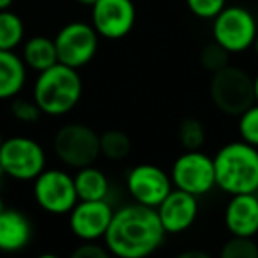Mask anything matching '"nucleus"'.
I'll list each match as a JSON object with an SVG mask.
<instances>
[{
	"instance_id": "obj_12",
	"label": "nucleus",
	"mask_w": 258,
	"mask_h": 258,
	"mask_svg": "<svg viewBox=\"0 0 258 258\" xmlns=\"http://www.w3.org/2000/svg\"><path fill=\"white\" fill-rule=\"evenodd\" d=\"M125 187L137 204L156 209L173 189L170 173L156 165H137L127 172Z\"/></svg>"
},
{
	"instance_id": "obj_28",
	"label": "nucleus",
	"mask_w": 258,
	"mask_h": 258,
	"mask_svg": "<svg viewBox=\"0 0 258 258\" xmlns=\"http://www.w3.org/2000/svg\"><path fill=\"white\" fill-rule=\"evenodd\" d=\"M110 251L104 244H97V240H82L78 247L73 251V258H108Z\"/></svg>"
},
{
	"instance_id": "obj_10",
	"label": "nucleus",
	"mask_w": 258,
	"mask_h": 258,
	"mask_svg": "<svg viewBox=\"0 0 258 258\" xmlns=\"http://www.w3.org/2000/svg\"><path fill=\"white\" fill-rule=\"evenodd\" d=\"M34 198L37 205L50 214H69L78 202L75 179L64 170L44 168L34 179Z\"/></svg>"
},
{
	"instance_id": "obj_3",
	"label": "nucleus",
	"mask_w": 258,
	"mask_h": 258,
	"mask_svg": "<svg viewBox=\"0 0 258 258\" xmlns=\"http://www.w3.org/2000/svg\"><path fill=\"white\" fill-rule=\"evenodd\" d=\"M83 94V82L78 69L66 64H53L39 73L34 83V101L41 111L51 117L66 115L76 108Z\"/></svg>"
},
{
	"instance_id": "obj_11",
	"label": "nucleus",
	"mask_w": 258,
	"mask_h": 258,
	"mask_svg": "<svg viewBox=\"0 0 258 258\" xmlns=\"http://www.w3.org/2000/svg\"><path fill=\"white\" fill-rule=\"evenodd\" d=\"M94 30L104 39H122L137 23V8L133 0H97L90 8Z\"/></svg>"
},
{
	"instance_id": "obj_22",
	"label": "nucleus",
	"mask_w": 258,
	"mask_h": 258,
	"mask_svg": "<svg viewBox=\"0 0 258 258\" xmlns=\"http://www.w3.org/2000/svg\"><path fill=\"white\" fill-rule=\"evenodd\" d=\"M179 140L186 151H197L205 144V125L198 118L187 117L179 125Z\"/></svg>"
},
{
	"instance_id": "obj_18",
	"label": "nucleus",
	"mask_w": 258,
	"mask_h": 258,
	"mask_svg": "<svg viewBox=\"0 0 258 258\" xmlns=\"http://www.w3.org/2000/svg\"><path fill=\"white\" fill-rule=\"evenodd\" d=\"M73 179L78 200H106L110 193V180L94 165L78 168Z\"/></svg>"
},
{
	"instance_id": "obj_34",
	"label": "nucleus",
	"mask_w": 258,
	"mask_h": 258,
	"mask_svg": "<svg viewBox=\"0 0 258 258\" xmlns=\"http://www.w3.org/2000/svg\"><path fill=\"white\" fill-rule=\"evenodd\" d=\"M4 200H2V198H0V212H2V211H4Z\"/></svg>"
},
{
	"instance_id": "obj_21",
	"label": "nucleus",
	"mask_w": 258,
	"mask_h": 258,
	"mask_svg": "<svg viewBox=\"0 0 258 258\" xmlns=\"http://www.w3.org/2000/svg\"><path fill=\"white\" fill-rule=\"evenodd\" d=\"M99 152L110 161H122L131 152V140L120 129H110L99 135Z\"/></svg>"
},
{
	"instance_id": "obj_31",
	"label": "nucleus",
	"mask_w": 258,
	"mask_h": 258,
	"mask_svg": "<svg viewBox=\"0 0 258 258\" xmlns=\"http://www.w3.org/2000/svg\"><path fill=\"white\" fill-rule=\"evenodd\" d=\"M13 2H15V0H0V11H6V9H11Z\"/></svg>"
},
{
	"instance_id": "obj_15",
	"label": "nucleus",
	"mask_w": 258,
	"mask_h": 258,
	"mask_svg": "<svg viewBox=\"0 0 258 258\" xmlns=\"http://www.w3.org/2000/svg\"><path fill=\"white\" fill-rule=\"evenodd\" d=\"M225 207V226L230 235L254 237L258 233V195L240 193L230 195Z\"/></svg>"
},
{
	"instance_id": "obj_30",
	"label": "nucleus",
	"mask_w": 258,
	"mask_h": 258,
	"mask_svg": "<svg viewBox=\"0 0 258 258\" xmlns=\"http://www.w3.org/2000/svg\"><path fill=\"white\" fill-rule=\"evenodd\" d=\"M253 92H254V103H258V73L253 76Z\"/></svg>"
},
{
	"instance_id": "obj_20",
	"label": "nucleus",
	"mask_w": 258,
	"mask_h": 258,
	"mask_svg": "<svg viewBox=\"0 0 258 258\" xmlns=\"http://www.w3.org/2000/svg\"><path fill=\"white\" fill-rule=\"evenodd\" d=\"M25 25L16 13L0 11V50H16L23 43Z\"/></svg>"
},
{
	"instance_id": "obj_16",
	"label": "nucleus",
	"mask_w": 258,
	"mask_h": 258,
	"mask_svg": "<svg viewBox=\"0 0 258 258\" xmlns=\"http://www.w3.org/2000/svg\"><path fill=\"white\" fill-rule=\"evenodd\" d=\"M32 239V223L23 212L4 209L0 212V251L16 253L29 246Z\"/></svg>"
},
{
	"instance_id": "obj_5",
	"label": "nucleus",
	"mask_w": 258,
	"mask_h": 258,
	"mask_svg": "<svg viewBox=\"0 0 258 258\" xmlns=\"http://www.w3.org/2000/svg\"><path fill=\"white\" fill-rule=\"evenodd\" d=\"M258 34L256 18L242 6H225L212 22V37L230 55L253 48Z\"/></svg>"
},
{
	"instance_id": "obj_29",
	"label": "nucleus",
	"mask_w": 258,
	"mask_h": 258,
	"mask_svg": "<svg viewBox=\"0 0 258 258\" xmlns=\"http://www.w3.org/2000/svg\"><path fill=\"white\" fill-rule=\"evenodd\" d=\"M180 258H209V254L204 251H186V253H180Z\"/></svg>"
},
{
	"instance_id": "obj_13",
	"label": "nucleus",
	"mask_w": 258,
	"mask_h": 258,
	"mask_svg": "<svg viewBox=\"0 0 258 258\" xmlns=\"http://www.w3.org/2000/svg\"><path fill=\"white\" fill-rule=\"evenodd\" d=\"M113 207L106 200H78L69 211V230L80 240H99L110 226Z\"/></svg>"
},
{
	"instance_id": "obj_33",
	"label": "nucleus",
	"mask_w": 258,
	"mask_h": 258,
	"mask_svg": "<svg viewBox=\"0 0 258 258\" xmlns=\"http://www.w3.org/2000/svg\"><path fill=\"white\" fill-rule=\"evenodd\" d=\"M253 48H254V53H256V57H258V34H256V39H254V43H253Z\"/></svg>"
},
{
	"instance_id": "obj_19",
	"label": "nucleus",
	"mask_w": 258,
	"mask_h": 258,
	"mask_svg": "<svg viewBox=\"0 0 258 258\" xmlns=\"http://www.w3.org/2000/svg\"><path fill=\"white\" fill-rule=\"evenodd\" d=\"M22 58L27 68L34 69V71H37V73L51 68V66L58 62L53 39L44 37V36L30 37V39L23 44Z\"/></svg>"
},
{
	"instance_id": "obj_1",
	"label": "nucleus",
	"mask_w": 258,
	"mask_h": 258,
	"mask_svg": "<svg viewBox=\"0 0 258 258\" xmlns=\"http://www.w3.org/2000/svg\"><path fill=\"white\" fill-rule=\"evenodd\" d=\"M165 235L158 211L133 202L113 211L103 239L113 256L145 258L161 247Z\"/></svg>"
},
{
	"instance_id": "obj_17",
	"label": "nucleus",
	"mask_w": 258,
	"mask_h": 258,
	"mask_svg": "<svg viewBox=\"0 0 258 258\" xmlns=\"http://www.w3.org/2000/svg\"><path fill=\"white\" fill-rule=\"evenodd\" d=\"M27 82V66L15 50H0V101L16 97Z\"/></svg>"
},
{
	"instance_id": "obj_4",
	"label": "nucleus",
	"mask_w": 258,
	"mask_h": 258,
	"mask_svg": "<svg viewBox=\"0 0 258 258\" xmlns=\"http://www.w3.org/2000/svg\"><path fill=\"white\" fill-rule=\"evenodd\" d=\"M209 94L219 111L230 117H239L254 103L253 76L237 66H225L212 73Z\"/></svg>"
},
{
	"instance_id": "obj_24",
	"label": "nucleus",
	"mask_w": 258,
	"mask_h": 258,
	"mask_svg": "<svg viewBox=\"0 0 258 258\" xmlns=\"http://www.w3.org/2000/svg\"><path fill=\"white\" fill-rule=\"evenodd\" d=\"M228 58L230 53L216 41L205 44L200 50V64L209 73H216L225 68V66H228Z\"/></svg>"
},
{
	"instance_id": "obj_36",
	"label": "nucleus",
	"mask_w": 258,
	"mask_h": 258,
	"mask_svg": "<svg viewBox=\"0 0 258 258\" xmlns=\"http://www.w3.org/2000/svg\"><path fill=\"white\" fill-rule=\"evenodd\" d=\"M2 144H4V138H2V133H0V147H2Z\"/></svg>"
},
{
	"instance_id": "obj_32",
	"label": "nucleus",
	"mask_w": 258,
	"mask_h": 258,
	"mask_svg": "<svg viewBox=\"0 0 258 258\" xmlns=\"http://www.w3.org/2000/svg\"><path fill=\"white\" fill-rule=\"evenodd\" d=\"M76 2H78V4H82V6H85V8H92L97 0H76Z\"/></svg>"
},
{
	"instance_id": "obj_25",
	"label": "nucleus",
	"mask_w": 258,
	"mask_h": 258,
	"mask_svg": "<svg viewBox=\"0 0 258 258\" xmlns=\"http://www.w3.org/2000/svg\"><path fill=\"white\" fill-rule=\"evenodd\" d=\"M237 127H239L240 140L258 147V103H253L239 115Z\"/></svg>"
},
{
	"instance_id": "obj_35",
	"label": "nucleus",
	"mask_w": 258,
	"mask_h": 258,
	"mask_svg": "<svg viewBox=\"0 0 258 258\" xmlns=\"http://www.w3.org/2000/svg\"><path fill=\"white\" fill-rule=\"evenodd\" d=\"M2 179H4V172H2V168H0V186H2Z\"/></svg>"
},
{
	"instance_id": "obj_2",
	"label": "nucleus",
	"mask_w": 258,
	"mask_h": 258,
	"mask_svg": "<svg viewBox=\"0 0 258 258\" xmlns=\"http://www.w3.org/2000/svg\"><path fill=\"white\" fill-rule=\"evenodd\" d=\"M212 159L216 187L228 195L258 193V147L244 140L230 142Z\"/></svg>"
},
{
	"instance_id": "obj_9",
	"label": "nucleus",
	"mask_w": 258,
	"mask_h": 258,
	"mask_svg": "<svg viewBox=\"0 0 258 258\" xmlns=\"http://www.w3.org/2000/svg\"><path fill=\"white\" fill-rule=\"evenodd\" d=\"M60 64L80 69L92 62L99 46V36L90 23L71 22L64 25L53 39Z\"/></svg>"
},
{
	"instance_id": "obj_14",
	"label": "nucleus",
	"mask_w": 258,
	"mask_h": 258,
	"mask_svg": "<svg viewBox=\"0 0 258 258\" xmlns=\"http://www.w3.org/2000/svg\"><path fill=\"white\" fill-rule=\"evenodd\" d=\"M166 233H182L193 226L198 218V197L173 187L165 200L156 207Z\"/></svg>"
},
{
	"instance_id": "obj_8",
	"label": "nucleus",
	"mask_w": 258,
	"mask_h": 258,
	"mask_svg": "<svg viewBox=\"0 0 258 258\" xmlns=\"http://www.w3.org/2000/svg\"><path fill=\"white\" fill-rule=\"evenodd\" d=\"M170 179L177 189H182L195 197L209 195L216 187L214 159L200 149L186 151L175 159Z\"/></svg>"
},
{
	"instance_id": "obj_23",
	"label": "nucleus",
	"mask_w": 258,
	"mask_h": 258,
	"mask_svg": "<svg viewBox=\"0 0 258 258\" xmlns=\"http://www.w3.org/2000/svg\"><path fill=\"white\" fill-rule=\"evenodd\" d=\"M223 258H258V246L253 237L232 235L221 247Z\"/></svg>"
},
{
	"instance_id": "obj_26",
	"label": "nucleus",
	"mask_w": 258,
	"mask_h": 258,
	"mask_svg": "<svg viewBox=\"0 0 258 258\" xmlns=\"http://www.w3.org/2000/svg\"><path fill=\"white\" fill-rule=\"evenodd\" d=\"M186 4L197 18L214 20L225 9L226 0H186Z\"/></svg>"
},
{
	"instance_id": "obj_7",
	"label": "nucleus",
	"mask_w": 258,
	"mask_h": 258,
	"mask_svg": "<svg viewBox=\"0 0 258 258\" xmlns=\"http://www.w3.org/2000/svg\"><path fill=\"white\" fill-rule=\"evenodd\" d=\"M0 168L15 180H34L46 168V152L29 137H13L0 147Z\"/></svg>"
},
{
	"instance_id": "obj_27",
	"label": "nucleus",
	"mask_w": 258,
	"mask_h": 258,
	"mask_svg": "<svg viewBox=\"0 0 258 258\" xmlns=\"http://www.w3.org/2000/svg\"><path fill=\"white\" fill-rule=\"evenodd\" d=\"M11 113L16 120L25 122V124H32V122L39 120L43 111H41V108L37 106L34 99L29 101V99H16V97H13Z\"/></svg>"
},
{
	"instance_id": "obj_6",
	"label": "nucleus",
	"mask_w": 258,
	"mask_h": 258,
	"mask_svg": "<svg viewBox=\"0 0 258 258\" xmlns=\"http://www.w3.org/2000/svg\"><path fill=\"white\" fill-rule=\"evenodd\" d=\"M57 158L69 168H83L99 159V135L92 127L78 122L62 125L53 138Z\"/></svg>"
}]
</instances>
